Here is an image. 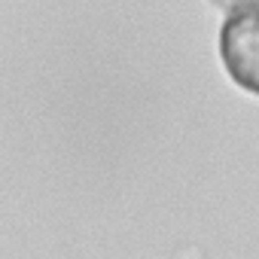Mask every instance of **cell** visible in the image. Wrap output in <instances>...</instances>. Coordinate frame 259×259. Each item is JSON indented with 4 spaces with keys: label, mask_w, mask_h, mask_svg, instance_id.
<instances>
[{
    "label": "cell",
    "mask_w": 259,
    "mask_h": 259,
    "mask_svg": "<svg viewBox=\"0 0 259 259\" xmlns=\"http://www.w3.org/2000/svg\"><path fill=\"white\" fill-rule=\"evenodd\" d=\"M220 58L229 79L259 98V0L226 16L220 28Z\"/></svg>",
    "instance_id": "1"
},
{
    "label": "cell",
    "mask_w": 259,
    "mask_h": 259,
    "mask_svg": "<svg viewBox=\"0 0 259 259\" xmlns=\"http://www.w3.org/2000/svg\"><path fill=\"white\" fill-rule=\"evenodd\" d=\"M220 7H232V10H238V7H247V4H253V0H217Z\"/></svg>",
    "instance_id": "2"
}]
</instances>
